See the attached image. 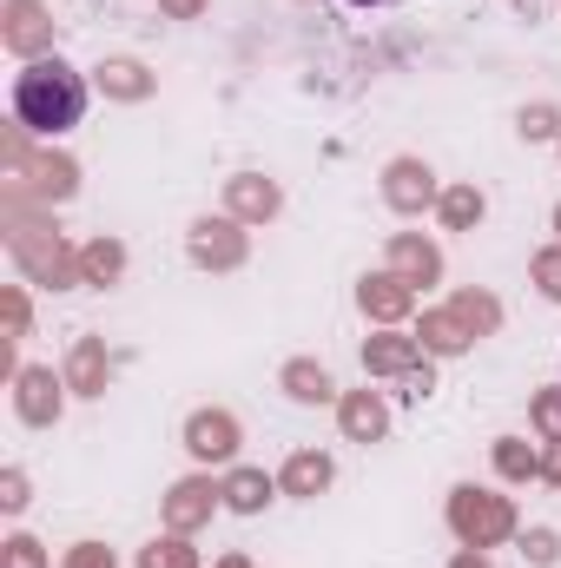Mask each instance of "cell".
<instances>
[{
    "instance_id": "6da1fadb",
    "label": "cell",
    "mask_w": 561,
    "mask_h": 568,
    "mask_svg": "<svg viewBox=\"0 0 561 568\" xmlns=\"http://www.w3.org/2000/svg\"><path fill=\"white\" fill-rule=\"evenodd\" d=\"M13 113H20V126H33V133H67V126H80V113H86V80H80L67 60H33V67L13 80Z\"/></svg>"
},
{
    "instance_id": "7a4b0ae2",
    "label": "cell",
    "mask_w": 561,
    "mask_h": 568,
    "mask_svg": "<svg viewBox=\"0 0 561 568\" xmlns=\"http://www.w3.org/2000/svg\"><path fill=\"white\" fill-rule=\"evenodd\" d=\"M456 523H462V536H496L509 516H502V503H476V489L456 503Z\"/></svg>"
},
{
    "instance_id": "3957f363",
    "label": "cell",
    "mask_w": 561,
    "mask_h": 568,
    "mask_svg": "<svg viewBox=\"0 0 561 568\" xmlns=\"http://www.w3.org/2000/svg\"><path fill=\"white\" fill-rule=\"evenodd\" d=\"M192 449H198V456H225V449H232V424H225V417H198V424H192Z\"/></svg>"
},
{
    "instance_id": "277c9868",
    "label": "cell",
    "mask_w": 561,
    "mask_h": 568,
    "mask_svg": "<svg viewBox=\"0 0 561 568\" xmlns=\"http://www.w3.org/2000/svg\"><path fill=\"white\" fill-rule=\"evenodd\" d=\"M330 469H324V456H304V463H290V489H317Z\"/></svg>"
},
{
    "instance_id": "5b68a950",
    "label": "cell",
    "mask_w": 561,
    "mask_h": 568,
    "mask_svg": "<svg viewBox=\"0 0 561 568\" xmlns=\"http://www.w3.org/2000/svg\"><path fill=\"white\" fill-rule=\"evenodd\" d=\"M232 503H238V509H258V503H265V476H238V483H232Z\"/></svg>"
},
{
    "instance_id": "8992f818",
    "label": "cell",
    "mask_w": 561,
    "mask_h": 568,
    "mask_svg": "<svg viewBox=\"0 0 561 568\" xmlns=\"http://www.w3.org/2000/svg\"><path fill=\"white\" fill-rule=\"evenodd\" d=\"M27 417H47V377H27Z\"/></svg>"
},
{
    "instance_id": "52a82bcc",
    "label": "cell",
    "mask_w": 561,
    "mask_h": 568,
    "mask_svg": "<svg viewBox=\"0 0 561 568\" xmlns=\"http://www.w3.org/2000/svg\"><path fill=\"white\" fill-rule=\"evenodd\" d=\"M384 424V417H377V404H357V410H350V429H377Z\"/></svg>"
},
{
    "instance_id": "ba28073f",
    "label": "cell",
    "mask_w": 561,
    "mask_h": 568,
    "mask_svg": "<svg viewBox=\"0 0 561 568\" xmlns=\"http://www.w3.org/2000/svg\"><path fill=\"white\" fill-rule=\"evenodd\" d=\"M13 568H40V556H33V542H13Z\"/></svg>"
},
{
    "instance_id": "9c48e42d",
    "label": "cell",
    "mask_w": 561,
    "mask_h": 568,
    "mask_svg": "<svg viewBox=\"0 0 561 568\" xmlns=\"http://www.w3.org/2000/svg\"><path fill=\"white\" fill-rule=\"evenodd\" d=\"M542 278H549V291L561 297V258H542Z\"/></svg>"
},
{
    "instance_id": "30bf717a",
    "label": "cell",
    "mask_w": 561,
    "mask_h": 568,
    "mask_svg": "<svg viewBox=\"0 0 561 568\" xmlns=\"http://www.w3.org/2000/svg\"><path fill=\"white\" fill-rule=\"evenodd\" d=\"M73 568H106V562H100V549H86V556H73Z\"/></svg>"
},
{
    "instance_id": "8fae6325",
    "label": "cell",
    "mask_w": 561,
    "mask_h": 568,
    "mask_svg": "<svg viewBox=\"0 0 561 568\" xmlns=\"http://www.w3.org/2000/svg\"><path fill=\"white\" fill-rule=\"evenodd\" d=\"M350 7H384V0H350Z\"/></svg>"
},
{
    "instance_id": "7c38bea8",
    "label": "cell",
    "mask_w": 561,
    "mask_h": 568,
    "mask_svg": "<svg viewBox=\"0 0 561 568\" xmlns=\"http://www.w3.org/2000/svg\"><path fill=\"white\" fill-rule=\"evenodd\" d=\"M462 568H469V562H462Z\"/></svg>"
}]
</instances>
